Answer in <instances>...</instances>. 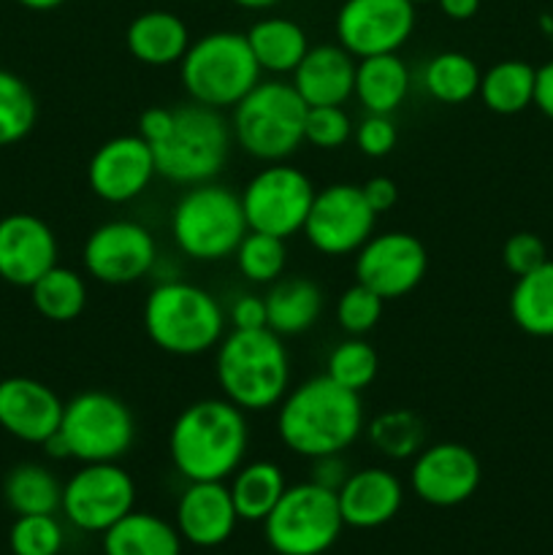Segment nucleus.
Returning <instances> with one entry per match:
<instances>
[{"label": "nucleus", "instance_id": "f257e3e1", "mask_svg": "<svg viewBox=\"0 0 553 555\" xmlns=\"http://www.w3.org/2000/svg\"><path fill=\"white\" fill-rule=\"evenodd\" d=\"M366 431L361 393L342 388L325 374L291 388L276 406V437L301 459L345 453Z\"/></svg>", "mask_w": 553, "mask_h": 555}, {"label": "nucleus", "instance_id": "f03ea898", "mask_svg": "<svg viewBox=\"0 0 553 555\" xmlns=\"http://www.w3.org/2000/svg\"><path fill=\"white\" fill-rule=\"evenodd\" d=\"M249 448L247 412L222 396L184 406L168 431V459L188 482H226Z\"/></svg>", "mask_w": 553, "mask_h": 555}, {"label": "nucleus", "instance_id": "7ed1b4c3", "mask_svg": "<svg viewBox=\"0 0 553 555\" xmlns=\"http://www.w3.org/2000/svg\"><path fill=\"white\" fill-rule=\"evenodd\" d=\"M215 377L242 412L276 410L291 390V352L269 328L231 331L215 347Z\"/></svg>", "mask_w": 553, "mask_h": 555}, {"label": "nucleus", "instance_id": "20e7f679", "mask_svg": "<svg viewBox=\"0 0 553 555\" xmlns=\"http://www.w3.org/2000/svg\"><path fill=\"white\" fill-rule=\"evenodd\" d=\"M141 320L157 350L177 358H195L220 345L228 314L206 287L166 280L150 291Z\"/></svg>", "mask_w": 553, "mask_h": 555}, {"label": "nucleus", "instance_id": "39448f33", "mask_svg": "<svg viewBox=\"0 0 553 555\" xmlns=\"http://www.w3.org/2000/svg\"><path fill=\"white\" fill-rule=\"evenodd\" d=\"M171 238L179 253L198 263H220L233 258L249 225L242 198L220 182L193 184L171 209Z\"/></svg>", "mask_w": 553, "mask_h": 555}, {"label": "nucleus", "instance_id": "423d86ee", "mask_svg": "<svg viewBox=\"0 0 553 555\" xmlns=\"http://www.w3.org/2000/svg\"><path fill=\"white\" fill-rule=\"evenodd\" d=\"M260 65L247 36L215 30L190 41L179 60V81L193 103L226 112L233 108L260 81Z\"/></svg>", "mask_w": 553, "mask_h": 555}, {"label": "nucleus", "instance_id": "0eeeda50", "mask_svg": "<svg viewBox=\"0 0 553 555\" xmlns=\"http://www.w3.org/2000/svg\"><path fill=\"white\" fill-rule=\"evenodd\" d=\"M233 144L260 163H282L304 144L307 103L291 81L260 79L231 108Z\"/></svg>", "mask_w": 553, "mask_h": 555}, {"label": "nucleus", "instance_id": "6e6552de", "mask_svg": "<svg viewBox=\"0 0 553 555\" xmlns=\"http://www.w3.org/2000/svg\"><path fill=\"white\" fill-rule=\"evenodd\" d=\"M231 119L217 108L188 103L173 108V128L160 144H152L157 177L171 184L215 182L231 155Z\"/></svg>", "mask_w": 553, "mask_h": 555}, {"label": "nucleus", "instance_id": "1a4fd4ad", "mask_svg": "<svg viewBox=\"0 0 553 555\" xmlns=\"http://www.w3.org/2000/svg\"><path fill=\"white\" fill-rule=\"evenodd\" d=\"M342 529L336 493L312 480L287 486L263 520L266 545L276 555H323L336 545Z\"/></svg>", "mask_w": 553, "mask_h": 555}, {"label": "nucleus", "instance_id": "9d476101", "mask_svg": "<svg viewBox=\"0 0 553 555\" xmlns=\"http://www.w3.org/2000/svg\"><path fill=\"white\" fill-rule=\"evenodd\" d=\"M60 437L68 459L79 464H106L130 453L136 442V417L123 399L103 390H85L65 401Z\"/></svg>", "mask_w": 553, "mask_h": 555}, {"label": "nucleus", "instance_id": "9b49d317", "mask_svg": "<svg viewBox=\"0 0 553 555\" xmlns=\"http://www.w3.org/2000/svg\"><path fill=\"white\" fill-rule=\"evenodd\" d=\"M314 184L301 168L291 163H266L239 193L249 231L291 238L301 233L309 206L314 201Z\"/></svg>", "mask_w": 553, "mask_h": 555}, {"label": "nucleus", "instance_id": "f8f14e48", "mask_svg": "<svg viewBox=\"0 0 553 555\" xmlns=\"http://www.w3.org/2000/svg\"><path fill=\"white\" fill-rule=\"evenodd\" d=\"M136 509V482L117 461L81 464L63 482L60 513L85 534H103Z\"/></svg>", "mask_w": 553, "mask_h": 555}, {"label": "nucleus", "instance_id": "ddd939ff", "mask_svg": "<svg viewBox=\"0 0 553 555\" xmlns=\"http://www.w3.org/2000/svg\"><path fill=\"white\" fill-rule=\"evenodd\" d=\"M377 215L363 198L361 184L336 182L314 193L301 233L325 258L356 255L372 238Z\"/></svg>", "mask_w": 553, "mask_h": 555}, {"label": "nucleus", "instance_id": "4468645a", "mask_svg": "<svg viewBox=\"0 0 553 555\" xmlns=\"http://www.w3.org/2000/svg\"><path fill=\"white\" fill-rule=\"evenodd\" d=\"M81 263L103 285H133L155 269L157 242L141 222L108 220L87 236Z\"/></svg>", "mask_w": 553, "mask_h": 555}, {"label": "nucleus", "instance_id": "2eb2a0df", "mask_svg": "<svg viewBox=\"0 0 553 555\" xmlns=\"http://www.w3.org/2000/svg\"><path fill=\"white\" fill-rule=\"evenodd\" d=\"M336 43L356 60L399 52L415 30L412 0H345L336 11Z\"/></svg>", "mask_w": 553, "mask_h": 555}, {"label": "nucleus", "instance_id": "dca6fc26", "mask_svg": "<svg viewBox=\"0 0 553 555\" xmlns=\"http://www.w3.org/2000/svg\"><path fill=\"white\" fill-rule=\"evenodd\" d=\"M356 282L372 287L385 301L407 296L428 271V253L417 236L407 231L372 233L356 253Z\"/></svg>", "mask_w": 553, "mask_h": 555}, {"label": "nucleus", "instance_id": "f3484780", "mask_svg": "<svg viewBox=\"0 0 553 555\" xmlns=\"http://www.w3.org/2000/svg\"><path fill=\"white\" fill-rule=\"evenodd\" d=\"M483 480L477 455L466 444L434 442L412 459L410 488L423 504L459 507L470 502Z\"/></svg>", "mask_w": 553, "mask_h": 555}, {"label": "nucleus", "instance_id": "a211bd4d", "mask_svg": "<svg viewBox=\"0 0 553 555\" xmlns=\"http://www.w3.org/2000/svg\"><path fill=\"white\" fill-rule=\"evenodd\" d=\"M155 177V155L139 133L103 141L87 163V184L92 195L114 206L144 195Z\"/></svg>", "mask_w": 553, "mask_h": 555}, {"label": "nucleus", "instance_id": "6ab92c4d", "mask_svg": "<svg viewBox=\"0 0 553 555\" xmlns=\"http://www.w3.org/2000/svg\"><path fill=\"white\" fill-rule=\"evenodd\" d=\"M57 236L41 217L11 211L0 217V280L30 287L38 276L57 266Z\"/></svg>", "mask_w": 553, "mask_h": 555}, {"label": "nucleus", "instance_id": "aec40b11", "mask_svg": "<svg viewBox=\"0 0 553 555\" xmlns=\"http://www.w3.org/2000/svg\"><path fill=\"white\" fill-rule=\"evenodd\" d=\"M65 401L33 377L0 379V428L25 444H43L63 421Z\"/></svg>", "mask_w": 553, "mask_h": 555}, {"label": "nucleus", "instance_id": "412c9836", "mask_svg": "<svg viewBox=\"0 0 553 555\" xmlns=\"http://www.w3.org/2000/svg\"><path fill=\"white\" fill-rule=\"evenodd\" d=\"M239 515L226 482H188L177 502V526L182 542L193 547H220L236 531Z\"/></svg>", "mask_w": 553, "mask_h": 555}, {"label": "nucleus", "instance_id": "4be33fe9", "mask_svg": "<svg viewBox=\"0 0 553 555\" xmlns=\"http://www.w3.org/2000/svg\"><path fill=\"white\" fill-rule=\"evenodd\" d=\"M336 502L347 529H380L399 515L404 504V486L394 472L366 466L347 475L336 491Z\"/></svg>", "mask_w": 553, "mask_h": 555}, {"label": "nucleus", "instance_id": "5701e85b", "mask_svg": "<svg viewBox=\"0 0 553 555\" xmlns=\"http://www.w3.org/2000/svg\"><path fill=\"white\" fill-rule=\"evenodd\" d=\"M356 63L358 60L339 43L309 47L291 74V85L307 106H345L356 87Z\"/></svg>", "mask_w": 553, "mask_h": 555}, {"label": "nucleus", "instance_id": "b1692460", "mask_svg": "<svg viewBox=\"0 0 553 555\" xmlns=\"http://www.w3.org/2000/svg\"><path fill=\"white\" fill-rule=\"evenodd\" d=\"M125 47L141 65L166 68V65H179V60L184 57L190 47V30L182 16L173 11H144L125 30Z\"/></svg>", "mask_w": 553, "mask_h": 555}, {"label": "nucleus", "instance_id": "393cba45", "mask_svg": "<svg viewBox=\"0 0 553 555\" xmlns=\"http://www.w3.org/2000/svg\"><path fill=\"white\" fill-rule=\"evenodd\" d=\"M266 328L276 336L307 334L323 314V291L301 274L280 276L266 293Z\"/></svg>", "mask_w": 553, "mask_h": 555}, {"label": "nucleus", "instance_id": "a878e982", "mask_svg": "<svg viewBox=\"0 0 553 555\" xmlns=\"http://www.w3.org/2000/svg\"><path fill=\"white\" fill-rule=\"evenodd\" d=\"M410 87L412 74L399 52L374 54L356 63L352 95L366 108V114H394L407 101Z\"/></svg>", "mask_w": 553, "mask_h": 555}, {"label": "nucleus", "instance_id": "bb28decb", "mask_svg": "<svg viewBox=\"0 0 553 555\" xmlns=\"http://www.w3.org/2000/svg\"><path fill=\"white\" fill-rule=\"evenodd\" d=\"M103 555H182L177 526L155 513H128L103 531Z\"/></svg>", "mask_w": 553, "mask_h": 555}, {"label": "nucleus", "instance_id": "cd10ccee", "mask_svg": "<svg viewBox=\"0 0 553 555\" xmlns=\"http://www.w3.org/2000/svg\"><path fill=\"white\" fill-rule=\"evenodd\" d=\"M244 36H247L260 70H266V74H293L304 54L309 52V38L304 27L287 16H263Z\"/></svg>", "mask_w": 553, "mask_h": 555}, {"label": "nucleus", "instance_id": "c85d7f7f", "mask_svg": "<svg viewBox=\"0 0 553 555\" xmlns=\"http://www.w3.org/2000/svg\"><path fill=\"white\" fill-rule=\"evenodd\" d=\"M285 488V475H282V469L274 461H249V464H242L231 475V482H228L239 520H247V524H263L266 515L282 499Z\"/></svg>", "mask_w": 553, "mask_h": 555}, {"label": "nucleus", "instance_id": "c756f323", "mask_svg": "<svg viewBox=\"0 0 553 555\" xmlns=\"http://www.w3.org/2000/svg\"><path fill=\"white\" fill-rule=\"evenodd\" d=\"M510 318L524 334L537 339L553 336V260L537 266L524 276H515L510 293Z\"/></svg>", "mask_w": 553, "mask_h": 555}, {"label": "nucleus", "instance_id": "7c9ffc66", "mask_svg": "<svg viewBox=\"0 0 553 555\" xmlns=\"http://www.w3.org/2000/svg\"><path fill=\"white\" fill-rule=\"evenodd\" d=\"M535 65L524 60H499L491 68L483 70L480 76V95L483 106L493 114H520L535 106Z\"/></svg>", "mask_w": 553, "mask_h": 555}, {"label": "nucleus", "instance_id": "2f4dec72", "mask_svg": "<svg viewBox=\"0 0 553 555\" xmlns=\"http://www.w3.org/2000/svg\"><path fill=\"white\" fill-rule=\"evenodd\" d=\"M27 291L36 312L49 323H74L87 307L85 276L68 266H52Z\"/></svg>", "mask_w": 553, "mask_h": 555}, {"label": "nucleus", "instance_id": "473e14b6", "mask_svg": "<svg viewBox=\"0 0 553 555\" xmlns=\"http://www.w3.org/2000/svg\"><path fill=\"white\" fill-rule=\"evenodd\" d=\"M483 70L477 68L475 60L464 52H439L423 65L421 85L434 101L448 103V106H461L472 101L480 90Z\"/></svg>", "mask_w": 553, "mask_h": 555}, {"label": "nucleus", "instance_id": "72a5a7b5", "mask_svg": "<svg viewBox=\"0 0 553 555\" xmlns=\"http://www.w3.org/2000/svg\"><path fill=\"white\" fill-rule=\"evenodd\" d=\"M3 499L16 515H54L63 502V486L41 464H20L5 475Z\"/></svg>", "mask_w": 553, "mask_h": 555}, {"label": "nucleus", "instance_id": "f704fd0d", "mask_svg": "<svg viewBox=\"0 0 553 555\" xmlns=\"http://www.w3.org/2000/svg\"><path fill=\"white\" fill-rule=\"evenodd\" d=\"M366 439L385 459L407 461L428 444V426L417 412L396 406L366 423Z\"/></svg>", "mask_w": 553, "mask_h": 555}, {"label": "nucleus", "instance_id": "c9c22d12", "mask_svg": "<svg viewBox=\"0 0 553 555\" xmlns=\"http://www.w3.org/2000/svg\"><path fill=\"white\" fill-rule=\"evenodd\" d=\"M38 122V101L30 85L0 68V150L20 144Z\"/></svg>", "mask_w": 553, "mask_h": 555}, {"label": "nucleus", "instance_id": "e433bc0d", "mask_svg": "<svg viewBox=\"0 0 553 555\" xmlns=\"http://www.w3.org/2000/svg\"><path fill=\"white\" fill-rule=\"evenodd\" d=\"M239 274L253 285H271L285 274L287 247L285 238L269 236V233L247 231L242 244L233 253Z\"/></svg>", "mask_w": 553, "mask_h": 555}, {"label": "nucleus", "instance_id": "4c0bfd02", "mask_svg": "<svg viewBox=\"0 0 553 555\" xmlns=\"http://www.w3.org/2000/svg\"><path fill=\"white\" fill-rule=\"evenodd\" d=\"M377 372L380 358L374 347L363 341V336H350V339L339 341L325 361V377L334 379L342 388L352 390V393L366 390L377 379Z\"/></svg>", "mask_w": 553, "mask_h": 555}, {"label": "nucleus", "instance_id": "58836bf2", "mask_svg": "<svg viewBox=\"0 0 553 555\" xmlns=\"http://www.w3.org/2000/svg\"><path fill=\"white\" fill-rule=\"evenodd\" d=\"M65 531L54 515H16L9 531L11 555H60Z\"/></svg>", "mask_w": 553, "mask_h": 555}, {"label": "nucleus", "instance_id": "ea45409f", "mask_svg": "<svg viewBox=\"0 0 553 555\" xmlns=\"http://www.w3.org/2000/svg\"><path fill=\"white\" fill-rule=\"evenodd\" d=\"M383 309L385 298L377 296L372 287L356 282V285L347 287L339 296V301H336V323H339V328L345 331V334L366 336L369 331L380 323Z\"/></svg>", "mask_w": 553, "mask_h": 555}, {"label": "nucleus", "instance_id": "a19ab883", "mask_svg": "<svg viewBox=\"0 0 553 555\" xmlns=\"http://www.w3.org/2000/svg\"><path fill=\"white\" fill-rule=\"evenodd\" d=\"M350 114L342 106H307L304 117V144H312L318 150H339L352 139Z\"/></svg>", "mask_w": 553, "mask_h": 555}, {"label": "nucleus", "instance_id": "79ce46f5", "mask_svg": "<svg viewBox=\"0 0 553 555\" xmlns=\"http://www.w3.org/2000/svg\"><path fill=\"white\" fill-rule=\"evenodd\" d=\"M352 139H356V146L361 150V155L385 157L394 152L396 141H399V130H396V122L390 119V114H366L356 125V130H352Z\"/></svg>", "mask_w": 553, "mask_h": 555}, {"label": "nucleus", "instance_id": "37998d69", "mask_svg": "<svg viewBox=\"0 0 553 555\" xmlns=\"http://www.w3.org/2000/svg\"><path fill=\"white\" fill-rule=\"evenodd\" d=\"M502 260L513 276L529 274V271H535L537 266H542L548 260L545 242H542L537 233H529V231L513 233V236L504 242Z\"/></svg>", "mask_w": 553, "mask_h": 555}, {"label": "nucleus", "instance_id": "c03bdc74", "mask_svg": "<svg viewBox=\"0 0 553 555\" xmlns=\"http://www.w3.org/2000/svg\"><path fill=\"white\" fill-rule=\"evenodd\" d=\"M233 331H255L266 328V298L255 293H242L228 309Z\"/></svg>", "mask_w": 553, "mask_h": 555}, {"label": "nucleus", "instance_id": "a18cd8bd", "mask_svg": "<svg viewBox=\"0 0 553 555\" xmlns=\"http://www.w3.org/2000/svg\"><path fill=\"white\" fill-rule=\"evenodd\" d=\"M350 469H347V461L342 459V453L334 455H320L312 459V472H309V480L318 482L320 488H329V491H339L342 482L347 480Z\"/></svg>", "mask_w": 553, "mask_h": 555}, {"label": "nucleus", "instance_id": "49530a36", "mask_svg": "<svg viewBox=\"0 0 553 555\" xmlns=\"http://www.w3.org/2000/svg\"><path fill=\"white\" fill-rule=\"evenodd\" d=\"M173 128V108L166 106H152L146 112H141L139 117V135L146 144H160Z\"/></svg>", "mask_w": 553, "mask_h": 555}, {"label": "nucleus", "instance_id": "de8ad7c7", "mask_svg": "<svg viewBox=\"0 0 553 555\" xmlns=\"http://www.w3.org/2000/svg\"><path fill=\"white\" fill-rule=\"evenodd\" d=\"M361 190L363 198H366V204L372 206V211L377 217L394 209L396 201H399V188H396V182L390 177L366 179V182L361 184Z\"/></svg>", "mask_w": 553, "mask_h": 555}, {"label": "nucleus", "instance_id": "09e8293b", "mask_svg": "<svg viewBox=\"0 0 553 555\" xmlns=\"http://www.w3.org/2000/svg\"><path fill=\"white\" fill-rule=\"evenodd\" d=\"M535 106L553 122V60L537 68L535 76Z\"/></svg>", "mask_w": 553, "mask_h": 555}, {"label": "nucleus", "instance_id": "8fccbe9b", "mask_svg": "<svg viewBox=\"0 0 553 555\" xmlns=\"http://www.w3.org/2000/svg\"><path fill=\"white\" fill-rule=\"evenodd\" d=\"M439 11H442L448 20H455V22H464V20H472V16L477 14V9H480V0H437Z\"/></svg>", "mask_w": 553, "mask_h": 555}, {"label": "nucleus", "instance_id": "3c124183", "mask_svg": "<svg viewBox=\"0 0 553 555\" xmlns=\"http://www.w3.org/2000/svg\"><path fill=\"white\" fill-rule=\"evenodd\" d=\"M16 3L25 5V9H30V11H54V9H60L65 0H16Z\"/></svg>", "mask_w": 553, "mask_h": 555}, {"label": "nucleus", "instance_id": "603ef678", "mask_svg": "<svg viewBox=\"0 0 553 555\" xmlns=\"http://www.w3.org/2000/svg\"><path fill=\"white\" fill-rule=\"evenodd\" d=\"M236 5H242V9L247 11H269L274 9L276 3H282V0H233Z\"/></svg>", "mask_w": 553, "mask_h": 555}, {"label": "nucleus", "instance_id": "864d4df0", "mask_svg": "<svg viewBox=\"0 0 553 555\" xmlns=\"http://www.w3.org/2000/svg\"><path fill=\"white\" fill-rule=\"evenodd\" d=\"M412 3H423V0H412Z\"/></svg>", "mask_w": 553, "mask_h": 555}]
</instances>
